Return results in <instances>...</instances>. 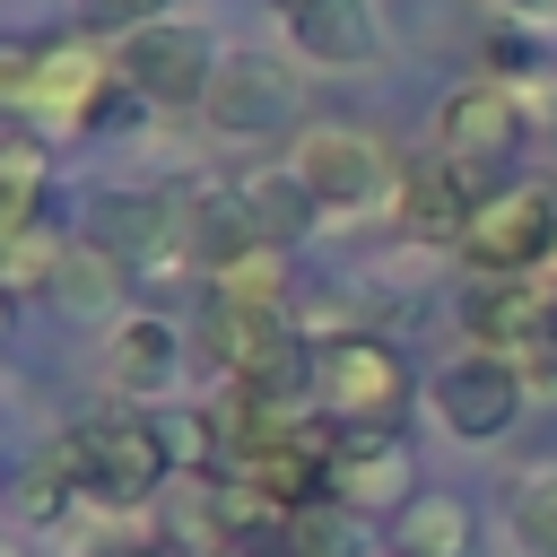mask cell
I'll return each mask as SVG.
<instances>
[{
    "label": "cell",
    "mask_w": 557,
    "mask_h": 557,
    "mask_svg": "<svg viewBox=\"0 0 557 557\" xmlns=\"http://www.w3.org/2000/svg\"><path fill=\"white\" fill-rule=\"evenodd\" d=\"M426 409H435V426H444L453 444H496V435H513V418L531 409V383H522L513 357H496V348H461V357L435 366Z\"/></svg>",
    "instance_id": "obj_4"
},
{
    "label": "cell",
    "mask_w": 557,
    "mask_h": 557,
    "mask_svg": "<svg viewBox=\"0 0 557 557\" xmlns=\"http://www.w3.org/2000/svg\"><path fill=\"white\" fill-rule=\"evenodd\" d=\"M409 400H418V374L400 366L392 339H374V331L313 339V409L331 426H400Z\"/></svg>",
    "instance_id": "obj_2"
},
{
    "label": "cell",
    "mask_w": 557,
    "mask_h": 557,
    "mask_svg": "<svg viewBox=\"0 0 557 557\" xmlns=\"http://www.w3.org/2000/svg\"><path fill=\"white\" fill-rule=\"evenodd\" d=\"M218 35L209 26H191V17H157V26H139V35H122L113 44V70H122V87H139L148 104H209V78H218Z\"/></svg>",
    "instance_id": "obj_6"
},
{
    "label": "cell",
    "mask_w": 557,
    "mask_h": 557,
    "mask_svg": "<svg viewBox=\"0 0 557 557\" xmlns=\"http://www.w3.org/2000/svg\"><path fill=\"white\" fill-rule=\"evenodd\" d=\"M322 496L348 513H409L418 505V453L400 426H339L322 453Z\"/></svg>",
    "instance_id": "obj_5"
},
{
    "label": "cell",
    "mask_w": 557,
    "mask_h": 557,
    "mask_svg": "<svg viewBox=\"0 0 557 557\" xmlns=\"http://www.w3.org/2000/svg\"><path fill=\"white\" fill-rule=\"evenodd\" d=\"M78 17H87L96 35H139V26L165 17V0H78Z\"/></svg>",
    "instance_id": "obj_25"
},
{
    "label": "cell",
    "mask_w": 557,
    "mask_h": 557,
    "mask_svg": "<svg viewBox=\"0 0 557 557\" xmlns=\"http://www.w3.org/2000/svg\"><path fill=\"white\" fill-rule=\"evenodd\" d=\"M548 278H557V261H548Z\"/></svg>",
    "instance_id": "obj_30"
},
{
    "label": "cell",
    "mask_w": 557,
    "mask_h": 557,
    "mask_svg": "<svg viewBox=\"0 0 557 557\" xmlns=\"http://www.w3.org/2000/svg\"><path fill=\"white\" fill-rule=\"evenodd\" d=\"M44 200H52V148L44 139H0V252L44 226Z\"/></svg>",
    "instance_id": "obj_16"
},
{
    "label": "cell",
    "mask_w": 557,
    "mask_h": 557,
    "mask_svg": "<svg viewBox=\"0 0 557 557\" xmlns=\"http://www.w3.org/2000/svg\"><path fill=\"white\" fill-rule=\"evenodd\" d=\"M122 70H113V52H96V44H44V78H35V122H52V131H87V113L104 104V87H113Z\"/></svg>",
    "instance_id": "obj_12"
},
{
    "label": "cell",
    "mask_w": 557,
    "mask_h": 557,
    "mask_svg": "<svg viewBox=\"0 0 557 557\" xmlns=\"http://www.w3.org/2000/svg\"><path fill=\"white\" fill-rule=\"evenodd\" d=\"M522 383L531 392H557V278H548V296H540V322H531V339H522Z\"/></svg>",
    "instance_id": "obj_24"
},
{
    "label": "cell",
    "mask_w": 557,
    "mask_h": 557,
    "mask_svg": "<svg viewBox=\"0 0 557 557\" xmlns=\"http://www.w3.org/2000/svg\"><path fill=\"white\" fill-rule=\"evenodd\" d=\"M287 35H296V52L322 61V70H374V61H383V17H374V0H305V9L287 17Z\"/></svg>",
    "instance_id": "obj_13"
},
{
    "label": "cell",
    "mask_w": 557,
    "mask_h": 557,
    "mask_svg": "<svg viewBox=\"0 0 557 557\" xmlns=\"http://www.w3.org/2000/svg\"><path fill=\"white\" fill-rule=\"evenodd\" d=\"M200 113H209L226 139H270L278 122H296V70H287L278 52H226Z\"/></svg>",
    "instance_id": "obj_10"
},
{
    "label": "cell",
    "mask_w": 557,
    "mask_h": 557,
    "mask_svg": "<svg viewBox=\"0 0 557 557\" xmlns=\"http://www.w3.org/2000/svg\"><path fill=\"white\" fill-rule=\"evenodd\" d=\"M174 374H183V339H174V322H157V313H122L113 322V400H157V392H174Z\"/></svg>",
    "instance_id": "obj_14"
},
{
    "label": "cell",
    "mask_w": 557,
    "mask_h": 557,
    "mask_svg": "<svg viewBox=\"0 0 557 557\" xmlns=\"http://www.w3.org/2000/svg\"><path fill=\"white\" fill-rule=\"evenodd\" d=\"M0 331H9V287H0Z\"/></svg>",
    "instance_id": "obj_29"
},
{
    "label": "cell",
    "mask_w": 557,
    "mask_h": 557,
    "mask_svg": "<svg viewBox=\"0 0 557 557\" xmlns=\"http://www.w3.org/2000/svg\"><path fill=\"white\" fill-rule=\"evenodd\" d=\"M235 191H244L252 235H261V244H278V252H296V244L322 226V200L305 191V174H296V165H252Z\"/></svg>",
    "instance_id": "obj_15"
},
{
    "label": "cell",
    "mask_w": 557,
    "mask_h": 557,
    "mask_svg": "<svg viewBox=\"0 0 557 557\" xmlns=\"http://www.w3.org/2000/svg\"><path fill=\"white\" fill-rule=\"evenodd\" d=\"M209 305H235V313H287V252L278 244H252L235 261L209 270Z\"/></svg>",
    "instance_id": "obj_18"
},
{
    "label": "cell",
    "mask_w": 557,
    "mask_h": 557,
    "mask_svg": "<svg viewBox=\"0 0 557 557\" xmlns=\"http://www.w3.org/2000/svg\"><path fill=\"white\" fill-rule=\"evenodd\" d=\"M540 61H548V44H540V26H496L487 35V78H505V87H522V78H540Z\"/></svg>",
    "instance_id": "obj_22"
},
{
    "label": "cell",
    "mask_w": 557,
    "mask_h": 557,
    "mask_svg": "<svg viewBox=\"0 0 557 557\" xmlns=\"http://www.w3.org/2000/svg\"><path fill=\"white\" fill-rule=\"evenodd\" d=\"M531 139V104H522V87H505V78H461L453 96H444V113H435V148H453V157H487V165H505L513 148Z\"/></svg>",
    "instance_id": "obj_11"
},
{
    "label": "cell",
    "mask_w": 557,
    "mask_h": 557,
    "mask_svg": "<svg viewBox=\"0 0 557 557\" xmlns=\"http://www.w3.org/2000/svg\"><path fill=\"white\" fill-rule=\"evenodd\" d=\"M270 9H287V17H296V9H305V0H270Z\"/></svg>",
    "instance_id": "obj_28"
},
{
    "label": "cell",
    "mask_w": 557,
    "mask_h": 557,
    "mask_svg": "<svg viewBox=\"0 0 557 557\" xmlns=\"http://www.w3.org/2000/svg\"><path fill=\"white\" fill-rule=\"evenodd\" d=\"M496 191H505V183H496L487 157H453V148H435L426 165L400 174V226H409V235H435V244H461V226H470L479 200H496Z\"/></svg>",
    "instance_id": "obj_9"
},
{
    "label": "cell",
    "mask_w": 557,
    "mask_h": 557,
    "mask_svg": "<svg viewBox=\"0 0 557 557\" xmlns=\"http://www.w3.org/2000/svg\"><path fill=\"white\" fill-rule=\"evenodd\" d=\"M461 270L470 278H540L557 261V191L548 183H505L496 200H479V218L461 226Z\"/></svg>",
    "instance_id": "obj_3"
},
{
    "label": "cell",
    "mask_w": 557,
    "mask_h": 557,
    "mask_svg": "<svg viewBox=\"0 0 557 557\" xmlns=\"http://www.w3.org/2000/svg\"><path fill=\"white\" fill-rule=\"evenodd\" d=\"M513 540L531 557H557V470H531L513 487Z\"/></svg>",
    "instance_id": "obj_21"
},
{
    "label": "cell",
    "mask_w": 557,
    "mask_h": 557,
    "mask_svg": "<svg viewBox=\"0 0 557 557\" xmlns=\"http://www.w3.org/2000/svg\"><path fill=\"white\" fill-rule=\"evenodd\" d=\"M52 470H61L78 496H96V505L139 513V505H157V496L174 487V435H165L139 400H113V409H96V418H78V426L61 435Z\"/></svg>",
    "instance_id": "obj_1"
},
{
    "label": "cell",
    "mask_w": 557,
    "mask_h": 557,
    "mask_svg": "<svg viewBox=\"0 0 557 557\" xmlns=\"http://www.w3.org/2000/svg\"><path fill=\"white\" fill-rule=\"evenodd\" d=\"M287 557H366L357 513H348V505H331V496L296 505V513H287Z\"/></svg>",
    "instance_id": "obj_20"
},
{
    "label": "cell",
    "mask_w": 557,
    "mask_h": 557,
    "mask_svg": "<svg viewBox=\"0 0 557 557\" xmlns=\"http://www.w3.org/2000/svg\"><path fill=\"white\" fill-rule=\"evenodd\" d=\"M44 78V44L35 35H0V113H26Z\"/></svg>",
    "instance_id": "obj_23"
},
{
    "label": "cell",
    "mask_w": 557,
    "mask_h": 557,
    "mask_svg": "<svg viewBox=\"0 0 557 557\" xmlns=\"http://www.w3.org/2000/svg\"><path fill=\"white\" fill-rule=\"evenodd\" d=\"M305 174V191L322 200V218H348V209H374V200H400V174L383 157V139L348 131V122H313L287 157Z\"/></svg>",
    "instance_id": "obj_8"
},
{
    "label": "cell",
    "mask_w": 557,
    "mask_h": 557,
    "mask_svg": "<svg viewBox=\"0 0 557 557\" xmlns=\"http://www.w3.org/2000/svg\"><path fill=\"white\" fill-rule=\"evenodd\" d=\"M513 26H557V0H496Z\"/></svg>",
    "instance_id": "obj_27"
},
{
    "label": "cell",
    "mask_w": 557,
    "mask_h": 557,
    "mask_svg": "<svg viewBox=\"0 0 557 557\" xmlns=\"http://www.w3.org/2000/svg\"><path fill=\"white\" fill-rule=\"evenodd\" d=\"M17 505H26V513H35V522H52V513H61V470H35V479H26V496H17Z\"/></svg>",
    "instance_id": "obj_26"
},
{
    "label": "cell",
    "mask_w": 557,
    "mask_h": 557,
    "mask_svg": "<svg viewBox=\"0 0 557 557\" xmlns=\"http://www.w3.org/2000/svg\"><path fill=\"white\" fill-rule=\"evenodd\" d=\"M479 513L461 496H418L409 513H392V557H470Z\"/></svg>",
    "instance_id": "obj_17"
},
{
    "label": "cell",
    "mask_w": 557,
    "mask_h": 557,
    "mask_svg": "<svg viewBox=\"0 0 557 557\" xmlns=\"http://www.w3.org/2000/svg\"><path fill=\"white\" fill-rule=\"evenodd\" d=\"M122 287H131V270L122 261H104L87 235L78 244H61V270H52V305H70V313H122Z\"/></svg>",
    "instance_id": "obj_19"
},
{
    "label": "cell",
    "mask_w": 557,
    "mask_h": 557,
    "mask_svg": "<svg viewBox=\"0 0 557 557\" xmlns=\"http://www.w3.org/2000/svg\"><path fill=\"white\" fill-rule=\"evenodd\" d=\"M87 244L104 261H122L131 278H157V270H183L191 261V235H183V200L174 191H96L87 200Z\"/></svg>",
    "instance_id": "obj_7"
}]
</instances>
